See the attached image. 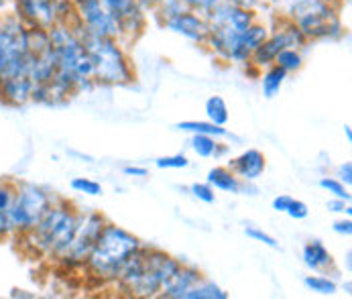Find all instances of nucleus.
<instances>
[{
	"label": "nucleus",
	"mask_w": 352,
	"mask_h": 299,
	"mask_svg": "<svg viewBox=\"0 0 352 299\" xmlns=\"http://www.w3.org/2000/svg\"><path fill=\"white\" fill-rule=\"evenodd\" d=\"M51 47L55 51L57 71L47 88V106L63 104L74 96L96 88L92 63L82 43L78 29L72 23H59L47 29Z\"/></svg>",
	"instance_id": "obj_1"
},
{
	"label": "nucleus",
	"mask_w": 352,
	"mask_h": 299,
	"mask_svg": "<svg viewBox=\"0 0 352 299\" xmlns=\"http://www.w3.org/2000/svg\"><path fill=\"white\" fill-rule=\"evenodd\" d=\"M33 96L29 78V27L14 14L0 16V102L25 106Z\"/></svg>",
	"instance_id": "obj_2"
},
{
	"label": "nucleus",
	"mask_w": 352,
	"mask_h": 299,
	"mask_svg": "<svg viewBox=\"0 0 352 299\" xmlns=\"http://www.w3.org/2000/svg\"><path fill=\"white\" fill-rule=\"evenodd\" d=\"M182 263V258L143 243V247L124 263L112 287L129 298H159L163 283Z\"/></svg>",
	"instance_id": "obj_3"
},
{
	"label": "nucleus",
	"mask_w": 352,
	"mask_h": 299,
	"mask_svg": "<svg viewBox=\"0 0 352 299\" xmlns=\"http://www.w3.org/2000/svg\"><path fill=\"white\" fill-rule=\"evenodd\" d=\"M80 208L69 199L57 198L53 201L39 224L25 236L19 239L23 250L29 256L55 263L67 252L80 222Z\"/></svg>",
	"instance_id": "obj_4"
},
{
	"label": "nucleus",
	"mask_w": 352,
	"mask_h": 299,
	"mask_svg": "<svg viewBox=\"0 0 352 299\" xmlns=\"http://www.w3.org/2000/svg\"><path fill=\"white\" fill-rule=\"evenodd\" d=\"M141 247H143V241L137 234H133L131 230L122 226H116L114 222H106L82 271L94 283L112 287L124 263Z\"/></svg>",
	"instance_id": "obj_5"
},
{
	"label": "nucleus",
	"mask_w": 352,
	"mask_h": 299,
	"mask_svg": "<svg viewBox=\"0 0 352 299\" xmlns=\"http://www.w3.org/2000/svg\"><path fill=\"white\" fill-rule=\"evenodd\" d=\"M82 43L92 63V76L96 86L120 88L131 86L137 80L135 63L129 55V45L118 37H98L80 31Z\"/></svg>",
	"instance_id": "obj_6"
},
{
	"label": "nucleus",
	"mask_w": 352,
	"mask_h": 299,
	"mask_svg": "<svg viewBox=\"0 0 352 299\" xmlns=\"http://www.w3.org/2000/svg\"><path fill=\"white\" fill-rule=\"evenodd\" d=\"M285 19L292 21L307 43L311 41H338L346 35L340 19L342 0H287Z\"/></svg>",
	"instance_id": "obj_7"
},
{
	"label": "nucleus",
	"mask_w": 352,
	"mask_h": 299,
	"mask_svg": "<svg viewBox=\"0 0 352 299\" xmlns=\"http://www.w3.org/2000/svg\"><path fill=\"white\" fill-rule=\"evenodd\" d=\"M206 19H208V35L204 47L218 61L228 63V57L234 49L239 37L243 35V31H247L258 19V10L220 2Z\"/></svg>",
	"instance_id": "obj_8"
},
{
	"label": "nucleus",
	"mask_w": 352,
	"mask_h": 299,
	"mask_svg": "<svg viewBox=\"0 0 352 299\" xmlns=\"http://www.w3.org/2000/svg\"><path fill=\"white\" fill-rule=\"evenodd\" d=\"M59 198L43 186L31 181H16L14 201H12V224H14V241L29 234L45 212Z\"/></svg>",
	"instance_id": "obj_9"
},
{
	"label": "nucleus",
	"mask_w": 352,
	"mask_h": 299,
	"mask_svg": "<svg viewBox=\"0 0 352 299\" xmlns=\"http://www.w3.org/2000/svg\"><path fill=\"white\" fill-rule=\"evenodd\" d=\"M57 61L47 29L29 27V78L33 82L31 102L47 104V88L55 78Z\"/></svg>",
	"instance_id": "obj_10"
},
{
	"label": "nucleus",
	"mask_w": 352,
	"mask_h": 299,
	"mask_svg": "<svg viewBox=\"0 0 352 299\" xmlns=\"http://www.w3.org/2000/svg\"><path fill=\"white\" fill-rule=\"evenodd\" d=\"M106 216L102 212L96 210H82L80 212V222H78V230H76V236L69 245L67 252L57 261V267L67 271V273H74V271H82L84 269V263L90 254V250L94 249L98 236H100L102 228L106 224Z\"/></svg>",
	"instance_id": "obj_11"
},
{
	"label": "nucleus",
	"mask_w": 352,
	"mask_h": 299,
	"mask_svg": "<svg viewBox=\"0 0 352 299\" xmlns=\"http://www.w3.org/2000/svg\"><path fill=\"white\" fill-rule=\"evenodd\" d=\"M12 12L27 27L51 29L59 23H72L74 0H12Z\"/></svg>",
	"instance_id": "obj_12"
},
{
	"label": "nucleus",
	"mask_w": 352,
	"mask_h": 299,
	"mask_svg": "<svg viewBox=\"0 0 352 299\" xmlns=\"http://www.w3.org/2000/svg\"><path fill=\"white\" fill-rule=\"evenodd\" d=\"M307 45V39L303 37V33L285 16L277 19V25L271 29L269 37L261 43V47H256V51L252 53L249 65L254 67L256 71L265 69L267 65L275 63L277 53L287 47H296V49H303Z\"/></svg>",
	"instance_id": "obj_13"
},
{
	"label": "nucleus",
	"mask_w": 352,
	"mask_h": 299,
	"mask_svg": "<svg viewBox=\"0 0 352 299\" xmlns=\"http://www.w3.org/2000/svg\"><path fill=\"white\" fill-rule=\"evenodd\" d=\"M72 25L98 37H118V25L102 0H74Z\"/></svg>",
	"instance_id": "obj_14"
},
{
	"label": "nucleus",
	"mask_w": 352,
	"mask_h": 299,
	"mask_svg": "<svg viewBox=\"0 0 352 299\" xmlns=\"http://www.w3.org/2000/svg\"><path fill=\"white\" fill-rule=\"evenodd\" d=\"M118 25V39L126 45L135 43L149 25V10H145L139 0H102Z\"/></svg>",
	"instance_id": "obj_15"
},
{
	"label": "nucleus",
	"mask_w": 352,
	"mask_h": 299,
	"mask_svg": "<svg viewBox=\"0 0 352 299\" xmlns=\"http://www.w3.org/2000/svg\"><path fill=\"white\" fill-rule=\"evenodd\" d=\"M161 25L173 35H179L182 39H188L196 45H204L206 35H208V19L190 8L175 12L173 16L165 19Z\"/></svg>",
	"instance_id": "obj_16"
},
{
	"label": "nucleus",
	"mask_w": 352,
	"mask_h": 299,
	"mask_svg": "<svg viewBox=\"0 0 352 299\" xmlns=\"http://www.w3.org/2000/svg\"><path fill=\"white\" fill-rule=\"evenodd\" d=\"M269 33H271V27L256 19L251 27L247 31H243V35L239 37L234 49H232L230 57H228V63L247 67L249 61H251L252 53L256 51V47H261V43L269 37Z\"/></svg>",
	"instance_id": "obj_17"
},
{
	"label": "nucleus",
	"mask_w": 352,
	"mask_h": 299,
	"mask_svg": "<svg viewBox=\"0 0 352 299\" xmlns=\"http://www.w3.org/2000/svg\"><path fill=\"white\" fill-rule=\"evenodd\" d=\"M201 279H204V273H201L198 267L188 265V263H182L179 269L163 283L159 298L186 299V294H188L194 285H198Z\"/></svg>",
	"instance_id": "obj_18"
},
{
	"label": "nucleus",
	"mask_w": 352,
	"mask_h": 299,
	"mask_svg": "<svg viewBox=\"0 0 352 299\" xmlns=\"http://www.w3.org/2000/svg\"><path fill=\"white\" fill-rule=\"evenodd\" d=\"M228 167L241 181H256L267 169V157L258 149H247L228 161Z\"/></svg>",
	"instance_id": "obj_19"
},
{
	"label": "nucleus",
	"mask_w": 352,
	"mask_h": 299,
	"mask_svg": "<svg viewBox=\"0 0 352 299\" xmlns=\"http://www.w3.org/2000/svg\"><path fill=\"white\" fill-rule=\"evenodd\" d=\"M302 261L311 273H330L336 269L332 252L322 241H307L302 249Z\"/></svg>",
	"instance_id": "obj_20"
},
{
	"label": "nucleus",
	"mask_w": 352,
	"mask_h": 299,
	"mask_svg": "<svg viewBox=\"0 0 352 299\" xmlns=\"http://www.w3.org/2000/svg\"><path fill=\"white\" fill-rule=\"evenodd\" d=\"M14 190H16V181L0 179V243L14 241V224H12Z\"/></svg>",
	"instance_id": "obj_21"
},
{
	"label": "nucleus",
	"mask_w": 352,
	"mask_h": 299,
	"mask_svg": "<svg viewBox=\"0 0 352 299\" xmlns=\"http://www.w3.org/2000/svg\"><path fill=\"white\" fill-rule=\"evenodd\" d=\"M206 181L218 190V192H224V194H241V186L243 181L236 177V173L228 167V165H216L208 171L206 175Z\"/></svg>",
	"instance_id": "obj_22"
},
{
	"label": "nucleus",
	"mask_w": 352,
	"mask_h": 299,
	"mask_svg": "<svg viewBox=\"0 0 352 299\" xmlns=\"http://www.w3.org/2000/svg\"><path fill=\"white\" fill-rule=\"evenodd\" d=\"M289 78V74H285L277 63L273 65H267L265 69H261L258 74V80H261V90H263V96L267 100H273L275 96H279L285 80Z\"/></svg>",
	"instance_id": "obj_23"
},
{
	"label": "nucleus",
	"mask_w": 352,
	"mask_h": 299,
	"mask_svg": "<svg viewBox=\"0 0 352 299\" xmlns=\"http://www.w3.org/2000/svg\"><path fill=\"white\" fill-rule=\"evenodd\" d=\"M190 149L201 159H220L222 155L228 153V145L220 143L216 137H210V135H192Z\"/></svg>",
	"instance_id": "obj_24"
},
{
	"label": "nucleus",
	"mask_w": 352,
	"mask_h": 299,
	"mask_svg": "<svg viewBox=\"0 0 352 299\" xmlns=\"http://www.w3.org/2000/svg\"><path fill=\"white\" fill-rule=\"evenodd\" d=\"M177 131L182 133H190V135H210V137H216V139H226L230 137L228 129L226 126H218L210 120H184L179 124H175Z\"/></svg>",
	"instance_id": "obj_25"
},
{
	"label": "nucleus",
	"mask_w": 352,
	"mask_h": 299,
	"mask_svg": "<svg viewBox=\"0 0 352 299\" xmlns=\"http://www.w3.org/2000/svg\"><path fill=\"white\" fill-rule=\"evenodd\" d=\"M204 112H206V120H210L218 126H226L230 120V108L222 96H210L206 100Z\"/></svg>",
	"instance_id": "obj_26"
},
{
	"label": "nucleus",
	"mask_w": 352,
	"mask_h": 299,
	"mask_svg": "<svg viewBox=\"0 0 352 299\" xmlns=\"http://www.w3.org/2000/svg\"><path fill=\"white\" fill-rule=\"evenodd\" d=\"M303 285L318 296H334L338 291V283L336 279L328 277V273H316V275H305L303 277Z\"/></svg>",
	"instance_id": "obj_27"
},
{
	"label": "nucleus",
	"mask_w": 352,
	"mask_h": 299,
	"mask_svg": "<svg viewBox=\"0 0 352 299\" xmlns=\"http://www.w3.org/2000/svg\"><path fill=\"white\" fill-rule=\"evenodd\" d=\"M186 299H228V291H224L218 283L204 277L198 285H194L186 294Z\"/></svg>",
	"instance_id": "obj_28"
},
{
	"label": "nucleus",
	"mask_w": 352,
	"mask_h": 299,
	"mask_svg": "<svg viewBox=\"0 0 352 299\" xmlns=\"http://www.w3.org/2000/svg\"><path fill=\"white\" fill-rule=\"evenodd\" d=\"M275 63L285 71V74H298L303 67V53L302 49L296 47H287V49L279 51L275 57Z\"/></svg>",
	"instance_id": "obj_29"
},
{
	"label": "nucleus",
	"mask_w": 352,
	"mask_h": 299,
	"mask_svg": "<svg viewBox=\"0 0 352 299\" xmlns=\"http://www.w3.org/2000/svg\"><path fill=\"white\" fill-rule=\"evenodd\" d=\"M69 186H72V190L76 192V194H82V196H90V198H98L104 194V188H102L100 181H96V179H92V177H74L72 181H69Z\"/></svg>",
	"instance_id": "obj_30"
},
{
	"label": "nucleus",
	"mask_w": 352,
	"mask_h": 299,
	"mask_svg": "<svg viewBox=\"0 0 352 299\" xmlns=\"http://www.w3.org/2000/svg\"><path fill=\"white\" fill-rule=\"evenodd\" d=\"M320 188H322L324 192H328L330 198H340L351 201V188L344 186L338 177H328V175L322 177V179H320Z\"/></svg>",
	"instance_id": "obj_31"
},
{
	"label": "nucleus",
	"mask_w": 352,
	"mask_h": 299,
	"mask_svg": "<svg viewBox=\"0 0 352 299\" xmlns=\"http://www.w3.org/2000/svg\"><path fill=\"white\" fill-rule=\"evenodd\" d=\"M186 6L182 4V0H157L155 8H153L151 14H155L159 19V23H163L165 19L173 16L175 12L184 10Z\"/></svg>",
	"instance_id": "obj_32"
},
{
	"label": "nucleus",
	"mask_w": 352,
	"mask_h": 299,
	"mask_svg": "<svg viewBox=\"0 0 352 299\" xmlns=\"http://www.w3.org/2000/svg\"><path fill=\"white\" fill-rule=\"evenodd\" d=\"M155 165L159 169H186L190 167V157L184 155V153H175V155H165V157H159L155 161Z\"/></svg>",
	"instance_id": "obj_33"
},
{
	"label": "nucleus",
	"mask_w": 352,
	"mask_h": 299,
	"mask_svg": "<svg viewBox=\"0 0 352 299\" xmlns=\"http://www.w3.org/2000/svg\"><path fill=\"white\" fill-rule=\"evenodd\" d=\"M245 234L254 241V243H261L263 247H269V249H279V243L275 236H271L269 232H265L263 228L258 226H245Z\"/></svg>",
	"instance_id": "obj_34"
},
{
	"label": "nucleus",
	"mask_w": 352,
	"mask_h": 299,
	"mask_svg": "<svg viewBox=\"0 0 352 299\" xmlns=\"http://www.w3.org/2000/svg\"><path fill=\"white\" fill-rule=\"evenodd\" d=\"M190 194L204 203H216V190L208 181H196L190 186Z\"/></svg>",
	"instance_id": "obj_35"
},
{
	"label": "nucleus",
	"mask_w": 352,
	"mask_h": 299,
	"mask_svg": "<svg viewBox=\"0 0 352 299\" xmlns=\"http://www.w3.org/2000/svg\"><path fill=\"white\" fill-rule=\"evenodd\" d=\"M220 2L222 0H182V4L186 8H190V10L198 12V14H204V16H208Z\"/></svg>",
	"instance_id": "obj_36"
},
{
	"label": "nucleus",
	"mask_w": 352,
	"mask_h": 299,
	"mask_svg": "<svg viewBox=\"0 0 352 299\" xmlns=\"http://www.w3.org/2000/svg\"><path fill=\"white\" fill-rule=\"evenodd\" d=\"M326 210L332 214H342V216H352L351 201L340 198H330L326 201Z\"/></svg>",
	"instance_id": "obj_37"
},
{
	"label": "nucleus",
	"mask_w": 352,
	"mask_h": 299,
	"mask_svg": "<svg viewBox=\"0 0 352 299\" xmlns=\"http://www.w3.org/2000/svg\"><path fill=\"white\" fill-rule=\"evenodd\" d=\"M285 214H287L289 218H294V220H305V218L309 216V208H307V203H305V201L294 198Z\"/></svg>",
	"instance_id": "obj_38"
},
{
	"label": "nucleus",
	"mask_w": 352,
	"mask_h": 299,
	"mask_svg": "<svg viewBox=\"0 0 352 299\" xmlns=\"http://www.w3.org/2000/svg\"><path fill=\"white\" fill-rule=\"evenodd\" d=\"M332 230L336 232V234H340V236H351L352 234V218L351 216H342V218H338V220H334V224H332Z\"/></svg>",
	"instance_id": "obj_39"
},
{
	"label": "nucleus",
	"mask_w": 352,
	"mask_h": 299,
	"mask_svg": "<svg viewBox=\"0 0 352 299\" xmlns=\"http://www.w3.org/2000/svg\"><path fill=\"white\" fill-rule=\"evenodd\" d=\"M334 177H338L344 186H349L351 188L352 184V163L351 161H344V163H340L338 167H336V175Z\"/></svg>",
	"instance_id": "obj_40"
},
{
	"label": "nucleus",
	"mask_w": 352,
	"mask_h": 299,
	"mask_svg": "<svg viewBox=\"0 0 352 299\" xmlns=\"http://www.w3.org/2000/svg\"><path fill=\"white\" fill-rule=\"evenodd\" d=\"M292 196H287V194H279V196H275L273 201H271V208L275 210V212H281V214H285L287 212V208H289V203H292Z\"/></svg>",
	"instance_id": "obj_41"
},
{
	"label": "nucleus",
	"mask_w": 352,
	"mask_h": 299,
	"mask_svg": "<svg viewBox=\"0 0 352 299\" xmlns=\"http://www.w3.org/2000/svg\"><path fill=\"white\" fill-rule=\"evenodd\" d=\"M122 173L126 177H147L149 175V169L147 167H139V165H126L122 169Z\"/></svg>",
	"instance_id": "obj_42"
},
{
	"label": "nucleus",
	"mask_w": 352,
	"mask_h": 299,
	"mask_svg": "<svg viewBox=\"0 0 352 299\" xmlns=\"http://www.w3.org/2000/svg\"><path fill=\"white\" fill-rule=\"evenodd\" d=\"M222 2H228V4H234V6H243V8H251V10H261L263 8L261 0H222Z\"/></svg>",
	"instance_id": "obj_43"
},
{
	"label": "nucleus",
	"mask_w": 352,
	"mask_h": 299,
	"mask_svg": "<svg viewBox=\"0 0 352 299\" xmlns=\"http://www.w3.org/2000/svg\"><path fill=\"white\" fill-rule=\"evenodd\" d=\"M12 12V0H0V16Z\"/></svg>",
	"instance_id": "obj_44"
},
{
	"label": "nucleus",
	"mask_w": 352,
	"mask_h": 299,
	"mask_svg": "<svg viewBox=\"0 0 352 299\" xmlns=\"http://www.w3.org/2000/svg\"><path fill=\"white\" fill-rule=\"evenodd\" d=\"M139 4L145 8V10H149L153 12V8H155V4H157V0H139Z\"/></svg>",
	"instance_id": "obj_45"
},
{
	"label": "nucleus",
	"mask_w": 352,
	"mask_h": 299,
	"mask_svg": "<svg viewBox=\"0 0 352 299\" xmlns=\"http://www.w3.org/2000/svg\"><path fill=\"white\" fill-rule=\"evenodd\" d=\"M263 2V6H271V8H275V6H281L283 2L281 0H261Z\"/></svg>",
	"instance_id": "obj_46"
},
{
	"label": "nucleus",
	"mask_w": 352,
	"mask_h": 299,
	"mask_svg": "<svg viewBox=\"0 0 352 299\" xmlns=\"http://www.w3.org/2000/svg\"><path fill=\"white\" fill-rule=\"evenodd\" d=\"M344 135H346V141H349V143H352V129H351V124H346V126H344Z\"/></svg>",
	"instance_id": "obj_47"
},
{
	"label": "nucleus",
	"mask_w": 352,
	"mask_h": 299,
	"mask_svg": "<svg viewBox=\"0 0 352 299\" xmlns=\"http://www.w3.org/2000/svg\"><path fill=\"white\" fill-rule=\"evenodd\" d=\"M281 2H287V0H281Z\"/></svg>",
	"instance_id": "obj_48"
},
{
	"label": "nucleus",
	"mask_w": 352,
	"mask_h": 299,
	"mask_svg": "<svg viewBox=\"0 0 352 299\" xmlns=\"http://www.w3.org/2000/svg\"><path fill=\"white\" fill-rule=\"evenodd\" d=\"M342 2H344V0H342Z\"/></svg>",
	"instance_id": "obj_49"
}]
</instances>
